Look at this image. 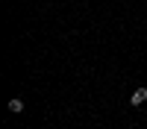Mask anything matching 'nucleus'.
Listing matches in <instances>:
<instances>
[{"instance_id":"1","label":"nucleus","mask_w":147,"mask_h":129,"mask_svg":"<svg viewBox=\"0 0 147 129\" xmlns=\"http://www.w3.org/2000/svg\"><path fill=\"white\" fill-rule=\"evenodd\" d=\"M129 103H132V106H144V103H147V88H144V85L136 88V91H132V97H129Z\"/></svg>"},{"instance_id":"2","label":"nucleus","mask_w":147,"mask_h":129,"mask_svg":"<svg viewBox=\"0 0 147 129\" xmlns=\"http://www.w3.org/2000/svg\"><path fill=\"white\" fill-rule=\"evenodd\" d=\"M9 112H15V114H21V112H24V100H21V97H15V100H9Z\"/></svg>"}]
</instances>
